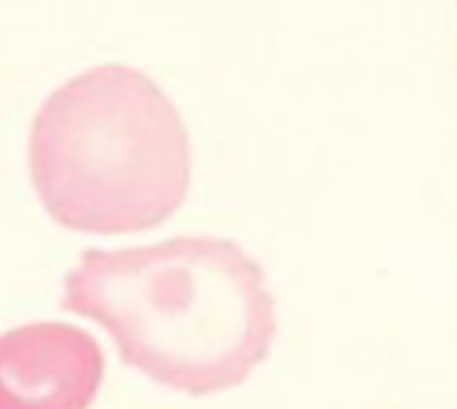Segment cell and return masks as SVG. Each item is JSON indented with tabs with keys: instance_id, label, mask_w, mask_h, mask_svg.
I'll return each instance as SVG.
<instances>
[{
	"instance_id": "obj_1",
	"label": "cell",
	"mask_w": 457,
	"mask_h": 409,
	"mask_svg": "<svg viewBox=\"0 0 457 409\" xmlns=\"http://www.w3.org/2000/svg\"><path fill=\"white\" fill-rule=\"evenodd\" d=\"M62 308L107 329L123 364L188 396L241 385L276 337L259 262L209 235L86 249L64 276Z\"/></svg>"
},
{
	"instance_id": "obj_2",
	"label": "cell",
	"mask_w": 457,
	"mask_h": 409,
	"mask_svg": "<svg viewBox=\"0 0 457 409\" xmlns=\"http://www.w3.org/2000/svg\"><path fill=\"white\" fill-rule=\"evenodd\" d=\"M30 174L48 217L67 230H150L188 195V129L150 75L97 64L54 89L35 113Z\"/></svg>"
},
{
	"instance_id": "obj_3",
	"label": "cell",
	"mask_w": 457,
	"mask_h": 409,
	"mask_svg": "<svg viewBox=\"0 0 457 409\" xmlns=\"http://www.w3.org/2000/svg\"><path fill=\"white\" fill-rule=\"evenodd\" d=\"M105 353L88 332L38 321L0 335V409H88Z\"/></svg>"
}]
</instances>
